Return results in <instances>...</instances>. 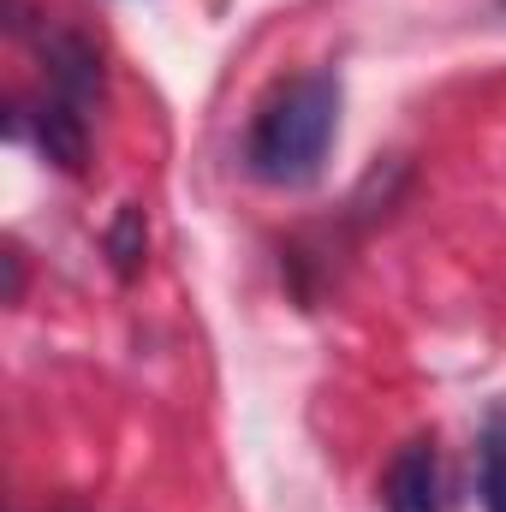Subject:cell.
I'll return each mask as SVG.
<instances>
[{
	"mask_svg": "<svg viewBox=\"0 0 506 512\" xmlns=\"http://www.w3.org/2000/svg\"><path fill=\"white\" fill-rule=\"evenodd\" d=\"M143 245H149L143 209H137V203H120V215H114V227H108V256H114L120 280H131V274L143 268Z\"/></svg>",
	"mask_w": 506,
	"mask_h": 512,
	"instance_id": "cell-5",
	"label": "cell"
},
{
	"mask_svg": "<svg viewBox=\"0 0 506 512\" xmlns=\"http://www.w3.org/2000/svg\"><path fill=\"white\" fill-rule=\"evenodd\" d=\"M36 143H42V155H48L54 167L78 173V167H84V155H90L84 108H72L66 96H48V102H42V114H36Z\"/></svg>",
	"mask_w": 506,
	"mask_h": 512,
	"instance_id": "cell-4",
	"label": "cell"
},
{
	"mask_svg": "<svg viewBox=\"0 0 506 512\" xmlns=\"http://www.w3.org/2000/svg\"><path fill=\"white\" fill-rule=\"evenodd\" d=\"M381 501L387 512H447L441 501V459H435V441L417 435L393 453L387 477H381Z\"/></svg>",
	"mask_w": 506,
	"mask_h": 512,
	"instance_id": "cell-2",
	"label": "cell"
},
{
	"mask_svg": "<svg viewBox=\"0 0 506 512\" xmlns=\"http://www.w3.org/2000/svg\"><path fill=\"white\" fill-rule=\"evenodd\" d=\"M42 60H48L54 96H66L72 108H90V102L102 96V60H96V48H90L84 36H72V30L42 36Z\"/></svg>",
	"mask_w": 506,
	"mask_h": 512,
	"instance_id": "cell-3",
	"label": "cell"
},
{
	"mask_svg": "<svg viewBox=\"0 0 506 512\" xmlns=\"http://www.w3.org/2000/svg\"><path fill=\"white\" fill-rule=\"evenodd\" d=\"M483 507L506 512V411L483 429Z\"/></svg>",
	"mask_w": 506,
	"mask_h": 512,
	"instance_id": "cell-6",
	"label": "cell"
},
{
	"mask_svg": "<svg viewBox=\"0 0 506 512\" xmlns=\"http://www.w3.org/2000/svg\"><path fill=\"white\" fill-rule=\"evenodd\" d=\"M334 131H340V78L334 72H298L256 108L245 161L268 185H310L328 161Z\"/></svg>",
	"mask_w": 506,
	"mask_h": 512,
	"instance_id": "cell-1",
	"label": "cell"
}]
</instances>
